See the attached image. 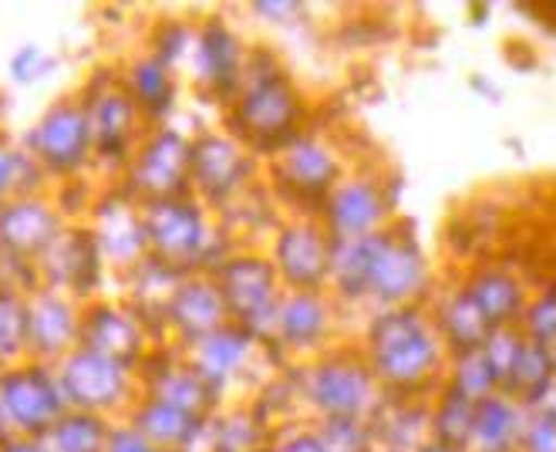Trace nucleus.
Returning <instances> with one entry per match:
<instances>
[{"instance_id": "nucleus-10", "label": "nucleus", "mask_w": 556, "mask_h": 452, "mask_svg": "<svg viewBox=\"0 0 556 452\" xmlns=\"http://www.w3.org/2000/svg\"><path fill=\"white\" fill-rule=\"evenodd\" d=\"M267 256L283 290H327L334 240L317 216L293 213L290 219L277 223Z\"/></svg>"}, {"instance_id": "nucleus-42", "label": "nucleus", "mask_w": 556, "mask_h": 452, "mask_svg": "<svg viewBox=\"0 0 556 452\" xmlns=\"http://www.w3.org/2000/svg\"><path fill=\"white\" fill-rule=\"evenodd\" d=\"M45 51L38 48V45H24L14 58H11V75H14V81H35L41 72H45Z\"/></svg>"}, {"instance_id": "nucleus-5", "label": "nucleus", "mask_w": 556, "mask_h": 452, "mask_svg": "<svg viewBox=\"0 0 556 452\" xmlns=\"http://www.w3.org/2000/svg\"><path fill=\"white\" fill-rule=\"evenodd\" d=\"M210 277H213L233 325L247 328L260 341L274 344V325H277L283 287L277 280L270 256L260 250L237 247L210 271Z\"/></svg>"}, {"instance_id": "nucleus-11", "label": "nucleus", "mask_w": 556, "mask_h": 452, "mask_svg": "<svg viewBox=\"0 0 556 452\" xmlns=\"http://www.w3.org/2000/svg\"><path fill=\"white\" fill-rule=\"evenodd\" d=\"M64 412L68 405L58 389V375H51L41 362L0 375V423H8V429L21 439H45Z\"/></svg>"}, {"instance_id": "nucleus-38", "label": "nucleus", "mask_w": 556, "mask_h": 452, "mask_svg": "<svg viewBox=\"0 0 556 452\" xmlns=\"http://www.w3.org/2000/svg\"><path fill=\"white\" fill-rule=\"evenodd\" d=\"M519 331L530 341H540L546 348L556 344V284L546 287L543 294L530 298L527 314H522V321H519Z\"/></svg>"}, {"instance_id": "nucleus-47", "label": "nucleus", "mask_w": 556, "mask_h": 452, "mask_svg": "<svg viewBox=\"0 0 556 452\" xmlns=\"http://www.w3.org/2000/svg\"><path fill=\"white\" fill-rule=\"evenodd\" d=\"M0 452H48L41 439H14L8 445H0Z\"/></svg>"}, {"instance_id": "nucleus-33", "label": "nucleus", "mask_w": 556, "mask_h": 452, "mask_svg": "<svg viewBox=\"0 0 556 452\" xmlns=\"http://www.w3.org/2000/svg\"><path fill=\"white\" fill-rule=\"evenodd\" d=\"M210 449L213 452H267L277 439L270 423L256 412V405H240L230 412H216L210 423Z\"/></svg>"}, {"instance_id": "nucleus-31", "label": "nucleus", "mask_w": 556, "mask_h": 452, "mask_svg": "<svg viewBox=\"0 0 556 452\" xmlns=\"http://www.w3.org/2000/svg\"><path fill=\"white\" fill-rule=\"evenodd\" d=\"M522 429H527V409L506 395H489L476 405L469 452H519Z\"/></svg>"}, {"instance_id": "nucleus-40", "label": "nucleus", "mask_w": 556, "mask_h": 452, "mask_svg": "<svg viewBox=\"0 0 556 452\" xmlns=\"http://www.w3.org/2000/svg\"><path fill=\"white\" fill-rule=\"evenodd\" d=\"M24 331H27L24 301H17L14 294H0V362L27 351L24 348Z\"/></svg>"}, {"instance_id": "nucleus-26", "label": "nucleus", "mask_w": 556, "mask_h": 452, "mask_svg": "<svg viewBox=\"0 0 556 452\" xmlns=\"http://www.w3.org/2000/svg\"><path fill=\"white\" fill-rule=\"evenodd\" d=\"M553 385H556V368H553L549 348L540 344V341H530L527 335H522L516 351H513V359L503 368L500 395H506L519 409L533 412V409H540L546 402V395L553 392Z\"/></svg>"}, {"instance_id": "nucleus-44", "label": "nucleus", "mask_w": 556, "mask_h": 452, "mask_svg": "<svg viewBox=\"0 0 556 452\" xmlns=\"http://www.w3.org/2000/svg\"><path fill=\"white\" fill-rule=\"evenodd\" d=\"M21 170H24V155L14 152V149H0V206H4L8 197L14 192V186L21 179Z\"/></svg>"}, {"instance_id": "nucleus-45", "label": "nucleus", "mask_w": 556, "mask_h": 452, "mask_svg": "<svg viewBox=\"0 0 556 452\" xmlns=\"http://www.w3.org/2000/svg\"><path fill=\"white\" fill-rule=\"evenodd\" d=\"M274 452H327L314 429H290L287 436L274 439Z\"/></svg>"}, {"instance_id": "nucleus-39", "label": "nucleus", "mask_w": 556, "mask_h": 452, "mask_svg": "<svg viewBox=\"0 0 556 452\" xmlns=\"http://www.w3.org/2000/svg\"><path fill=\"white\" fill-rule=\"evenodd\" d=\"M192 45H195V24H186V21H166L159 24L155 38H152V54L176 68L182 58L192 54Z\"/></svg>"}, {"instance_id": "nucleus-35", "label": "nucleus", "mask_w": 556, "mask_h": 452, "mask_svg": "<svg viewBox=\"0 0 556 452\" xmlns=\"http://www.w3.org/2000/svg\"><path fill=\"white\" fill-rule=\"evenodd\" d=\"M109 423L102 415L91 412H75L68 409L58 423L48 429V436L41 439L48 452H105L109 442Z\"/></svg>"}, {"instance_id": "nucleus-1", "label": "nucleus", "mask_w": 556, "mask_h": 452, "mask_svg": "<svg viewBox=\"0 0 556 452\" xmlns=\"http://www.w3.org/2000/svg\"><path fill=\"white\" fill-rule=\"evenodd\" d=\"M226 133L260 163L307 133V102L270 51H250L237 99L226 105Z\"/></svg>"}, {"instance_id": "nucleus-3", "label": "nucleus", "mask_w": 556, "mask_h": 452, "mask_svg": "<svg viewBox=\"0 0 556 452\" xmlns=\"http://www.w3.org/2000/svg\"><path fill=\"white\" fill-rule=\"evenodd\" d=\"M142 223L149 256L179 274H210L226 253L237 250V240L195 197L142 203Z\"/></svg>"}, {"instance_id": "nucleus-14", "label": "nucleus", "mask_w": 556, "mask_h": 452, "mask_svg": "<svg viewBox=\"0 0 556 452\" xmlns=\"http://www.w3.org/2000/svg\"><path fill=\"white\" fill-rule=\"evenodd\" d=\"M391 206L395 200L388 197L384 179L378 183L368 176H344L327 192L317 219L331 234V240H362L391 226Z\"/></svg>"}, {"instance_id": "nucleus-4", "label": "nucleus", "mask_w": 556, "mask_h": 452, "mask_svg": "<svg viewBox=\"0 0 556 452\" xmlns=\"http://www.w3.org/2000/svg\"><path fill=\"white\" fill-rule=\"evenodd\" d=\"M298 402H307L317 418H354L368 423L384 399L362 348H327L301 372H293Z\"/></svg>"}, {"instance_id": "nucleus-30", "label": "nucleus", "mask_w": 556, "mask_h": 452, "mask_svg": "<svg viewBox=\"0 0 556 452\" xmlns=\"http://www.w3.org/2000/svg\"><path fill=\"white\" fill-rule=\"evenodd\" d=\"M91 234L98 240L102 256H109V261H115V264L139 267L149 256L142 206L136 200L112 203V210L105 213V226H98V230H91Z\"/></svg>"}, {"instance_id": "nucleus-21", "label": "nucleus", "mask_w": 556, "mask_h": 452, "mask_svg": "<svg viewBox=\"0 0 556 452\" xmlns=\"http://www.w3.org/2000/svg\"><path fill=\"white\" fill-rule=\"evenodd\" d=\"M61 237V216L45 200H8L0 206V250L30 261V256H45L51 243Z\"/></svg>"}, {"instance_id": "nucleus-43", "label": "nucleus", "mask_w": 556, "mask_h": 452, "mask_svg": "<svg viewBox=\"0 0 556 452\" xmlns=\"http://www.w3.org/2000/svg\"><path fill=\"white\" fill-rule=\"evenodd\" d=\"M105 452H159V449L132 423H128V426H112L109 429Z\"/></svg>"}, {"instance_id": "nucleus-46", "label": "nucleus", "mask_w": 556, "mask_h": 452, "mask_svg": "<svg viewBox=\"0 0 556 452\" xmlns=\"http://www.w3.org/2000/svg\"><path fill=\"white\" fill-rule=\"evenodd\" d=\"M253 14H260L264 21H274V24H290V21H298L304 14V8L293 4V0H274V4L260 0V4H253Z\"/></svg>"}, {"instance_id": "nucleus-2", "label": "nucleus", "mask_w": 556, "mask_h": 452, "mask_svg": "<svg viewBox=\"0 0 556 452\" xmlns=\"http://www.w3.org/2000/svg\"><path fill=\"white\" fill-rule=\"evenodd\" d=\"M362 354L381 392L395 399H418L448 368L432 317L421 307H388L371 314Z\"/></svg>"}, {"instance_id": "nucleus-41", "label": "nucleus", "mask_w": 556, "mask_h": 452, "mask_svg": "<svg viewBox=\"0 0 556 452\" xmlns=\"http://www.w3.org/2000/svg\"><path fill=\"white\" fill-rule=\"evenodd\" d=\"M519 452H556V412L549 409L527 412V429H522Z\"/></svg>"}, {"instance_id": "nucleus-37", "label": "nucleus", "mask_w": 556, "mask_h": 452, "mask_svg": "<svg viewBox=\"0 0 556 452\" xmlns=\"http://www.w3.org/2000/svg\"><path fill=\"white\" fill-rule=\"evenodd\" d=\"M314 432L327 452H375V436L368 423H354V418H320Z\"/></svg>"}, {"instance_id": "nucleus-8", "label": "nucleus", "mask_w": 556, "mask_h": 452, "mask_svg": "<svg viewBox=\"0 0 556 452\" xmlns=\"http://www.w3.org/2000/svg\"><path fill=\"white\" fill-rule=\"evenodd\" d=\"M260 159L240 146L230 133H200L192 136V197L210 213H223L237 197L260 179Z\"/></svg>"}, {"instance_id": "nucleus-16", "label": "nucleus", "mask_w": 556, "mask_h": 452, "mask_svg": "<svg viewBox=\"0 0 556 452\" xmlns=\"http://www.w3.org/2000/svg\"><path fill=\"white\" fill-rule=\"evenodd\" d=\"M27 152L48 173H61V176L78 173L94 152L91 125L81 102H61L48 109L45 118L35 125V133L27 136Z\"/></svg>"}, {"instance_id": "nucleus-22", "label": "nucleus", "mask_w": 556, "mask_h": 452, "mask_svg": "<svg viewBox=\"0 0 556 452\" xmlns=\"http://www.w3.org/2000/svg\"><path fill=\"white\" fill-rule=\"evenodd\" d=\"M27 307V331H24V348L35 351L38 359H54V354H68L78 348V328L81 314L72 307L68 298H61L58 290H41Z\"/></svg>"}, {"instance_id": "nucleus-32", "label": "nucleus", "mask_w": 556, "mask_h": 452, "mask_svg": "<svg viewBox=\"0 0 556 452\" xmlns=\"http://www.w3.org/2000/svg\"><path fill=\"white\" fill-rule=\"evenodd\" d=\"M125 88L132 95L136 109L152 122L169 118L176 109V75L169 64H162L155 54L132 61V68L125 75Z\"/></svg>"}, {"instance_id": "nucleus-36", "label": "nucleus", "mask_w": 556, "mask_h": 452, "mask_svg": "<svg viewBox=\"0 0 556 452\" xmlns=\"http://www.w3.org/2000/svg\"><path fill=\"white\" fill-rule=\"evenodd\" d=\"M500 381H503V375H500L496 362L489 359V351L482 344L479 351L459 354V359H448L442 385H448V389H455V392H463L472 402H482L489 395H500Z\"/></svg>"}, {"instance_id": "nucleus-19", "label": "nucleus", "mask_w": 556, "mask_h": 452, "mask_svg": "<svg viewBox=\"0 0 556 452\" xmlns=\"http://www.w3.org/2000/svg\"><path fill=\"white\" fill-rule=\"evenodd\" d=\"M78 348L98 351L105 359L125 365V368H142L149 359V328L146 321L125 307L112 304H94L81 314V328H78Z\"/></svg>"}, {"instance_id": "nucleus-23", "label": "nucleus", "mask_w": 556, "mask_h": 452, "mask_svg": "<svg viewBox=\"0 0 556 452\" xmlns=\"http://www.w3.org/2000/svg\"><path fill=\"white\" fill-rule=\"evenodd\" d=\"M463 287L493 331L519 328V321L530 304V294H527V284H522L513 271L496 267V264H482L466 277Z\"/></svg>"}, {"instance_id": "nucleus-17", "label": "nucleus", "mask_w": 556, "mask_h": 452, "mask_svg": "<svg viewBox=\"0 0 556 452\" xmlns=\"http://www.w3.org/2000/svg\"><path fill=\"white\" fill-rule=\"evenodd\" d=\"M334 298L327 290H283L274 348L280 354H317L331 348L334 335Z\"/></svg>"}, {"instance_id": "nucleus-48", "label": "nucleus", "mask_w": 556, "mask_h": 452, "mask_svg": "<svg viewBox=\"0 0 556 452\" xmlns=\"http://www.w3.org/2000/svg\"><path fill=\"white\" fill-rule=\"evenodd\" d=\"M549 354H553V368H556V344L549 348Z\"/></svg>"}, {"instance_id": "nucleus-27", "label": "nucleus", "mask_w": 556, "mask_h": 452, "mask_svg": "<svg viewBox=\"0 0 556 452\" xmlns=\"http://www.w3.org/2000/svg\"><path fill=\"white\" fill-rule=\"evenodd\" d=\"M105 256L98 250L91 230H61V237L45 253V271L51 277V290L68 287L75 294H91Z\"/></svg>"}, {"instance_id": "nucleus-13", "label": "nucleus", "mask_w": 556, "mask_h": 452, "mask_svg": "<svg viewBox=\"0 0 556 452\" xmlns=\"http://www.w3.org/2000/svg\"><path fill=\"white\" fill-rule=\"evenodd\" d=\"M81 109H85L88 125H91L94 155L105 159V163L128 166V159H132L136 142H139L142 112L136 109L125 81H115L112 75H102L91 85Z\"/></svg>"}, {"instance_id": "nucleus-34", "label": "nucleus", "mask_w": 556, "mask_h": 452, "mask_svg": "<svg viewBox=\"0 0 556 452\" xmlns=\"http://www.w3.org/2000/svg\"><path fill=\"white\" fill-rule=\"evenodd\" d=\"M476 405L479 402L442 385L439 399L432 405V442L445 452H469L472 426H476Z\"/></svg>"}, {"instance_id": "nucleus-28", "label": "nucleus", "mask_w": 556, "mask_h": 452, "mask_svg": "<svg viewBox=\"0 0 556 452\" xmlns=\"http://www.w3.org/2000/svg\"><path fill=\"white\" fill-rule=\"evenodd\" d=\"M368 426L375 445H384V452H425V445H432V409L415 399L384 395Z\"/></svg>"}, {"instance_id": "nucleus-6", "label": "nucleus", "mask_w": 556, "mask_h": 452, "mask_svg": "<svg viewBox=\"0 0 556 452\" xmlns=\"http://www.w3.org/2000/svg\"><path fill=\"white\" fill-rule=\"evenodd\" d=\"M264 173L274 197L290 203L298 216H317L327 192L344 179L338 149L317 133H301L280 152H274Z\"/></svg>"}, {"instance_id": "nucleus-12", "label": "nucleus", "mask_w": 556, "mask_h": 452, "mask_svg": "<svg viewBox=\"0 0 556 452\" xmlns=\"http://www.w3.org/2000/svg\"><path fill=\"white\" fill-rule=\"evenodd\" d=\"M58 389L68 409L102 415L132 399L136 372L105 359V354H98V351L75 348L64 354V362L58 368Z\"/></svg>"}, {"instance_id": "nucleus-20", "label": "nucleus", "mask_w": 556, "mask_h": 452, "mask_svg": "<svg viewBox=\"0 0 556 452\" xmlns=\"http://www.w3.org/2000/svg\"><path fill=\"white\" fill-rule=\"evenodd\" d=\"M223 325H230V314H226V304L219 298L213 277L210 274H182L166 311H162V328L176 338L179 351L195 341H203L206 335L219 331Z\"/></svg>"}, {"instance_id": "nucleus-7", "label": "nucleus", "mask_w": 556, "mask_h": 452, "mask_svg": "<svg viewBox=\"0 0 556 452\" xmlns=\"http://www.w3.org/2000/svg\"><path fill=\"white\" fill-rule=\"evenodd\" d=\"M432 267L425 261L418 240L399 226L368 237V298L378 311L388 307H418L429 294Z\"/></svg>"}, {"instance_id": "nucleus-29", "label": "nucleus", "mask_w": 556, "mask_h": 452, "mask_svg": "<svg viewBox=\"0 0 556 452\" xmlns=\"http://www.w3.org/2000/svg\"><path fill=\"white\" fill-rule=\"evenodd\" d=\"M432 325H435V335H439L448 359H459V354L479 351L489 341V335H493V328L485 325L479 307L466 294V287H452L448 294L439 298Z\"/></svg>"}, {"instance_id": "nucleus-15", "label": "nucleus", "mask_w": 556, "mask_h": 452, "mask_svg": "<svg viewBox=\"0 0 556 452\" xmlns=\"http://www.w3.org/2000/svg\"><path fill=\"white\" fill-rule=\"evenodd\" d=\"M192 75L195 85L203 88L210 99L230 105L247 75V58L250 51L237 38V30L223 17H206L195 24V45H192Z\"/></svg>"}, {"instance_id": "nucleus-9", "label": "nucleus", "mask_w": 556, "mask_h": 452, "mask_svg": "<svg viewBox=\"0 0 556 452\" xmlns=\"http://www.w3.org/2000/svg\"><path fill=\"white\" fill-rule=\"evenodd\" d=\"M192 139L179 128L155 125L128 159V189L142 203L192 197Z\"/></svg>"}, {"instance_id": "nucleus-25", "label": "nucleus", "mask_w": 556, "mask_h": 452, "mask_svg": "<svg viewBox=\"0 0 556 452\" xmlns=\"http://www.w3.org/2000/svg\"><path fill=\"white\" fill-rule=\"evenodd\" d=\"M162 359H166V351H162ZM142 372H146L149 399H159V402L176 405L192 415H203V418H213L223 405V399L200 378V372L182 359V351H179V359H166L159 368L142 365Z\"/></svg>"}, {"instance_id": "nucleus-18", "label": "nucleus", "mask_w": 556, "mask_h": 452, "mask_svg": "<svg viewBox=\"0 0 556 452\" xmlns=\"http://www.w3.org/2000/svg\"><path fill=\"white\" fill-rule=\"evenodd\" d=\"M274 344L260 341L256 335H250L240 325H223L219 331L206 335L203 341H195L189 348H182V359L200 372V378L210 385V389L223 399L230 392V385L243 381L256 354L270 351Z\"/></svg>"}, {"instance_id": "nucleus-24", "label": "nucleus", "mask_w": 556, "mask_h": 452, "mask_svg": "<svg viewBox=\"0 0 556 452\" xmlns=\"http://www.w3.org/2000/svg\"><path fill=\"white\" fill-rule=\"evenodd\" d=\"M159 452H192L206 436H210V423L213 418L182 412L176 405H166L159 399L142 395L132 405V418H128Z\"/></svg>"}]
</instances>
